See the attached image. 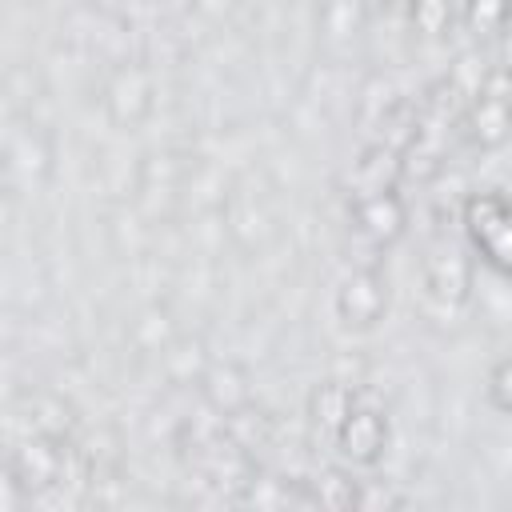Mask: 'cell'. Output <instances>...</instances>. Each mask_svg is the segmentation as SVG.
I'll return each mask as SVG.
<instances>
[{
    "instance_id": "1",
    "label": "cell",
    "mask_w": 512,
    "mask_h": 512,
    "mask_svg": "<svg viewBox=\"0 0 512 512\" xmlns=\"http://www.w3.org/2000/svg\"><path fill=\"white\" fill-rule=\"evenodd\" d=\"M460 124L468 128L472 144H480V148H500L512 136V72L504 64L488 68V76H484L480 92L468 100Z\"/></svg>"
},
{
    "instance_id": "2",
    "label": "cell",
    "mask_w": 512,
    "mask_h": 512,
    "mask_svg": "<svg viewBox=\"0 0 512 512\" xmlns=\"http://www.w3.org/2000/svg\"><path fill=\"white\" fill-rule=\"evenodd\" d=\"M156 108V84L152 72L140 60L116 64V72L104 84V112L116 128H140Z\"/></svg>"
},
{
    "instance_id": "3",
    "label": "cell",
    "mask_w": 512,
    "mask_h": 512,
    "mask_svg": "<svg viewBox=\"0 0 512 512\" xmlns=\"http://www.w3.org/2000/svg\"><path fill=\"white\" fill-rule=\"evenodd\" d=\"M388 308V284L384 276L364 264V268H352L336 292V316L348 324V328H372Z\"/></svg>"
},
{
    "instance_id": "4",
    "label": "cell",
    "mask_w": 512,
    "mask_h": 512,
    "mask_svg": "<svg viewBox=\"0 0 512 512\" xmlns=\"http://www.w3.org/2000/svg\"><path fill=\"white\" fill-rule=\"evenodd\" d=\"M332 440H336V448H340L344 460H352V464H376V460L384 456V448H388V420H384V408L356 400L352 412H348V420L336 428Z\"/></svg>"
},
{
    "instance_id": "5",
    "label": "cell",
    "mask_w": 512,
    "mask_h": 512,
    "mask_svg": "<svg viewBox=\"0 0 512 512\" xmlns=\"http://www.w3.org/2000/svg\"><path fill=\"white\" fill-rule=\"evenodd\" d=\"M4 160H8V176L32 184H44L52 176V140L48 132H40L36 124H12L8 140H4Z\"/></svg>"
},
{
    "instance_id": "6",
    "label": "cell",
    "mask_w": 512,
    "mask_h": 512,
    "mask_svg": "<svg viewBox=\"0 0 512 512\" xmlns=\"http://www.w3.org/2000/svg\"><path fill=\"white\" fill-rule=\"evenodd\" d=\"M424 296L440 308H460L472 296V264L460 248H436L424 260Z\"/></svg>"
},
{
    "instance_id": "7",
    "label": "cell",
    "mask_w": 512,
    "mask_h": 512,
    "mask_svg": "<svg viewBox=\"0 0 512 512\" xmlns=\"http://www.w3.org/2000/svg\"><path fill=\"white\" fill-rule=\"evenodd\" d=\"M352 220H356V232H360L368 244L388 248V244H396V240L404 236V228H408V208H404V200L396 196V188H392V192H372V196L352 200Z\"/></svg>"
},
{
    "instance_id": "8",
    "label": "cell",
    "mask_w": 512,
    "mask_h": 512,
    "mask_svg": "<svg viewBox=\"0 0 512 512\" xmlns=\"http://www.w3.org/2000/svg\"><path fill=\"white\" fill-rule=\"evenodd\" d=\"M200 396H204L216 412L232 416V412H240L244 404H252V376H248V368L236 364V360L208 364V372L200 376Z\"/></svg>"
},
{
    "instance_id": "9",
    "label": "cell",
    "mask_w": 512,
    "mask_h": 512,
    "mask_svg": "<svg viewBox=\"0 0 512 512\" xmlns=\"http://www.w3.org/2000/svg\"><path fill=\"white\" fill-rule=\"evenodd\" d=\"M404 176V156L400 148H388V144H368L364 156L356 160L352 168V200L360 196H372V192H392Z\"/></svg>"
},
{
    "instance_id": "10",
    "label": "cell",
    "mask_w": 512,
    "mask_h": 512,
    "mask_svg": "<svg viewBox=\"0 0 512 512\" xmlns=\"http://www.w3.org/2000/svg\"><path fill=\"white\" fill-rule=\"evenodd\" d=\"M352 404H356L352 384H344V380H328V384L312 388V396H308V416H312L324 432H332V436H336V428L348 420Z\"/></svg>"
},
{
    "instance_id": "11",
    "label": "cell",
    "mask_w": 512,
    "mask_h": 512,
    "mask_svg": "<svg viewBox=\"0 0 512 512\" xmlns=\"http://www.w3.org/2000/svg\"><path fill=\"white\" fill-rule=\"evenodd\" d=\"M76 424L72 404L52 396V392H36L28 400V432H44V436H68Z\"/></svg>"
},
{
    "instance_id": "12",
    "label": "cell",
    "mask_w": 512,
    "mask_h": 512,
    "mask_svg": "<svg viewBox=\"0 0 512 512\" xmlns=\"http://www.w3.org/2000/svg\"><path fill=\"white\" fill-rule=\"evenodd\" d=\"M224 428H228V436H232L240 448H248V452L264 448V444L272 440V416L260 412L256 404H244L240 412L224 416Z\"/></svg>"
},
{
    "instance_id": "13",
    "label": "cell",
    "mask_w": 512,
    "mask_h": 512,
    "mask_svg": "<svg viewBox=\"0 0 512 512\" xmlns=\"http://www.w3.org/2000/svg\"><path fill=\"white\" fill-rule=\"evenodd\" d=\"M164 364L172 372L176 384H200V376L208 372V356H204V344L200 340H172L164 348Z\"/></svg>"
},
{
    "instance_id": "14",
    "label": "cell",
    "mask_w": 512,
    "mask_h": 512,
    "mask_svg": "<svg viewBox=\"0 0 512 512\" xmlns=\"http://www.w3.org/2000/svg\"><path fill=\"white\" fill-rule=\"evenodd\" d=\"M476 248L484 252V260H488L492 268H500L504 276H512V200H508L504 216L496 220V228L476 240Z\"/></svg>"
},
{
    "instance_id": "15",
    "label": "cell",
    "mask_w": 512,
    "mask_h": 512,
    "mask_svg": "<svg viewBox=\"0 0 512 512\" xmlns=\"http://www.w3.org/2000/svg\"><path fill=\"white\" fill-rule=\"evenodd\" d=\"M312 496H316V504H324V508H352V504L360 500V484H356L352 476H344V472L332 468V472L316 476Z\"/></svg>"
},
{
    "instance_id": "16",
    "label": "cell",
    "mask_w": 512,
    "mask_h": 512,
    "mask_svg": "<svg viewBox=\"0 0 512 512\" xmlns=\"http://www.w3.org/2000/svg\"><path fill=\"white\" fill-rule=\"evenodd\" d=\"M132 332H136V344L148 348V352H164V348L172 344V320H168L164 308H148V312L136 320Z\"/></svg>"
},
{
    "instance_id": "17",
    "label": "cell",
    "mask_w": 512,
    "mask_h": 512,
    "mask_svg": "<svg viewBox=\"0 0 512 512\" xmlns=\"http://www.w3.org/2000/svg\"><path fill=\"white\" fill-rule=\"evenodd\" d=\"M408 12L424 36H440L452 20V0H408Z\"/></svg>"
},
{
    "instance_id": "18",
    "label": "cell",
    "mask_w": 512,
    "mask_h": 512,
    "mask_svg": "<svg viewBox=\"0 0 512 512\" xmlns=\"http://www.w3.org/2000/svg\"><path fill=\"white\" fill-rule=\"evenodd\" d=\"M512 0H468V24L476 32H504Z\"/></svg>"
},
{
    "instance_id": "19",
    "label": "cell",
    "mask_w": 512,
    "mask_h": 512,
    "mask_svg": "<svg viewBox=\"0 0 512 512\" xmlns=\"http://www.w3.org/2000/svg\"><path fill=\"white\" fill-rule=\"evenodd\" d=\"M484 76H488V68H480V60H476L472 52H464V56L456 60V68L448 72V80H452V84H456V88H460V92H464L468 100H472V96L480 92Z\"/></svg>"
},
{
    "instance_id": "20",
    "label": "cell",
    "mask_w": 512,
    "mask_h": 512,
    "mask_svg": "<svg viewBox=\"0 0 512 512\" xmlns=\"http://www.w3.org/2000/svg\"><path fill=\"white\" fill-rule=\"evenodd\" d=\"M488 396L500 412H512V360H500L488 376Z\"/></svg>"
},
{
    "instance_id": "21",
    "label": "cell",
    "mask_w": 512,
    "mask_h": 512,
    "mask_svg": "<svg viewBox=\"0 0 512 512\" xmlns=\"http://www.w3.org/2000/svg\"><path fill=\"white\" fill-rule=\"evenodd\" d=\"M500 60H504V68H512V28L500 32Z\"/></svg>"
},
{
    "instance_id": "22",
    "label": "cell",
    "mask_w": 512,
    "mask_h": 512,
    "mask_svg": "<svg viewBox=\"0 0 512 512\" xmlns=\"http://www.w3.org/2000/svg\"><path fill=\"white\" fill-rule=\"evenodd\" d=\"M96 4H120V8H124V4H128V0H96Z\"/></svg>"
},
{
    "instance_id": "23",
    "label": "cell",
    "mask_w": 512,
    "mask_h": 512,
    "mask_svg": "<svg viewBox=\"0 0 512 512\" xmlns=\"http://www.w3.org/2000/svg\"><path fill=\"white\" fill-rule=\"evenodd\" d=\"M388 4H408V0H388Z\"/></svg>"
},
{
    "instance_id": "24",
    "label": "cell",
    "mask_w": 512,
    "mask_h": 512,
    "mask_svg": "<svg viewBox=\"0 0 512 512\" xmlns=\"http://www.w3.org/2000/svg\"><path fill=\"white\" fill-rule=\"evenodd\" d=\"M508 72H512V68H508Z\"/></svg>"
}]
</instances>
